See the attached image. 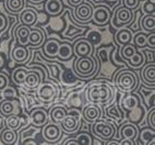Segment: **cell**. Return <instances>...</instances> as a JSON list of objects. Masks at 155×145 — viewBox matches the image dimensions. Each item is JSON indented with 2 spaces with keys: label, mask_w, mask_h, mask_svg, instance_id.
Masks as SVG:
<instances>
[{
  "label": "cell",
  "mask_w": 155,
  "mask_h": 145,
  "mask_svg": "<svg viewBox=\"0 0 155 145\" xmlns=\"http://www.w3.org/2000/svg\"><path fill=\"white\" fill-rule=\"evenodd\" d=\"M87 40H89L91 44H98L101 43V40H102V36H101L100 32H96V31H92L91 33L87 36Z\"/></svg>",
  "instance_id": "cell-45"
},
{
  "label": "cell",
  "mask_w": 155,
  "mask_h": 145,
  "mask_svg": "<svg viewBox=\"0 0 155 145\" xmlns=\"http://www.w3.org/2000/svg\"><path fill=\"white\" fill-rule=\"evenodd\" d=\"M154 50L155 48H143L141 51L142 53H143L144 57H145V61H147V63L150 62H154Z\"/></svg>",
  "instance_id": "cell-46"
},
{
  "label": "cell",
  "mask_w": 155,
  "mask_h": 145,
  "mask_svg": "<svg viewBox=\"0 0 155 145\" xmlns=\"http://www.w3.org/2000/svg\"><path fill=\"white\" fill-rule=\"evenodd\" d=\"M136 144L142 145H154L155 144V130L150 126L142 128L139 130L138 137L136 140Z\"/></svg>",
  "instance_id": "cell-21"
},
{
  "label": "cell",
  "mask_w": 155,
  "mask_h": 145,
  "mask_svg": "<svg viewBox=\"0 0 155 145\" xmlns=\"http://www.w3.org/2000/svg\"><path fill=\"white\" fill-rule=\"evenodd\" d=\"M73 48H72L71 43L69 42H60L58 48V54L57 58L60 61H69L73 57Z\"/></svg>",
  "instance_id": "cell-32"
},
{
  "label": "cell",
  "mask_w": 155,
  "mask_h": 145,
  "mask_svg": "<svg viewBox=\"0 0 155 145\" xmlns=\"http://www.w3.org/2000/svg\"><path fill=\"white\" fill-rule=\"evenodd\" d=\"M91 131L95 137L102 140L103 142L105 143L108 140L116 137L117 126L113 121H107L100 118L95 122L92 123Z\"/></svg>",
  "instance_id": "cell-5"
},
{
  "label": "cell",
  "mask_w": 155,
  "mask_h": 145,
  "mask_svg": "<svg viewBox=\"0 0 155 145\" xmlns=\"http://www.w3.org/2000/svg\"><path fill=\"white\" fill-rule=\"evenodd\" d=\"M60 126L62 129V132L68 134L77 133L82 126V121H81V113L77 109H71V111H68L67 115L61 121Z\"/></svg>",
  "instance_id": "cell-8"
},
{
  "label": "cell",
  "mask_w": 155,
  "mask_h": 145,
  "mask_svg": "<svg viewBox=\"0 0 155 145\" xmlns=\"http://www.w3.org/2000/svg\"><path fill=\"white\" fill-rule=\"evenodd\" d=\"M8 18L3 13H0V34L5 32L8 28Z\"/></svg>",
  "instance_id": "cell-48"
},
{
  "label": "cell",
  "mask_w": 155,
  "mask_h": 145,
  "mask_svg": "<svg viewBox=\"0 0 155 145\" xmlns=\"http://www.w3.org/2000/svg\"><path fill=\"white\" fill-rule=\"evenodd\" d=\"M60 95L59 86L54 81L43 80L35 89V97L43 104H50Z\"/></svg>",
  "instance_id": "cell-4"
},
{
  "label": "cell",
  "mask_w": 155,
  "mask_h": 145,
  "mask_svg": "<svg viewBox=\"0 0 155 145\" xmlns=\"http://www.w3.org/2000/svg\"><path fill=\"white\" fill-rule=\"evenodd\" d=\"M0 143L5 145H13L18 143V133L17 131L11 129H1L0 131Z\"/></svg>",
  "instance_id": "cell-30"
},
{
  "label": "cell",
  "mask_w": 155,
  "mask_h": 145,
  "mask_svg": "<svg viewBox=\"0 0 155 145\" xmlns=\"http://www.w3.org/2000/svg\"><path fill=\"white\" fill-rule=\"evenodd\" d=\"M1 95H2L3 98H14L17 97L18 94H17V90L14 89L13 87H10V85H9L6 89L1 92Z\"/></svg>",
  "instance_id": "cell-47"
},
{
  "label": "cell",
  "mask_w": 155,
  "mask_h": 145,
  "mask_svg": "<svg viewBox=\"0 0 155 145\" xmlns=\"http://www.w3.org/2000/svg\"><path fill=\"white\" fill-rule=\"evenodd\" d=\"M75 139H77V141L79 142V144H82V145L93 144V137H92L91 134L87 133V132H80V133L75 136Z\"/></svg>",
  "instance_id": "cell-40"
},
{
  "label": "cell",
  "mask_w": 155,
  "mask_h": 145,
  "mask_svg": "<svg viewBox=\"0 0 155 145\" xmlns=\"http://www.w3.org/2000/svg\"><path fill=\"white\" fill-rule=\"evenodd\" d=\"M133 144H136V142L129 139H120L119 141V145H133Z\"/></svg>",
  "instance_id": "cell-53"
},
{
  "label": "cell",
  "mask_w": 155,
  "mask_h": 145,
  "mask_svg": "<svg viewBox=\"0 0 155 145\" xmlns=\"http://www.w3.org/2000/svg\"><path fill=\"white\" fill-rule=\"evenodd\" d=\"M72 48H73V54H74L77 57H82V56L86 55H92L93 54V44H91L87 39H78L73 45H72Z\"/></svg>",
  "instance_id": "cell-17"
},
{
  "label": "cell",
  "mask_w": 155,
  "mask_h": 145,
  "mask_svg": "<svg viewBox=\"0 0 155 145\" xmlns=\"http://www.w3.org/2000/svg\"><path fill=\"white\" fill-rule=\"evenodd\" d=\"M82 85L79 87H77L75 89L71 90L68 97L66 99V108L68 109H80L83 108V106L85 104V98H84V92H81L80 89L82 88Z\"/></svg>",
  "instance_id": "cell-15"
},
{
  "label": "cell",
  "mask_w": 155,
  "mask_h": 145,
  "mask_svg": "<svg viewBox=\"0 0 155 145\" xmlns=\"http://www.w3.org/2000/svg\"><path fill=\"white\" fill-rule=\"evenodd\" d=\"M86 102L96 104H108L116 96V89L111 84L105 80H94L86 85L84 89Z\"/></svg>",
  "instance_id": "cell-1"
},
{
  "label": "cell",
  "mask_w": 155,
  "mask_h": 145,
  "mask_svg": "<svg viewBox=\"0 0 155 145\" xmlns=\"http://www.w3.org/2000/svg\"><path fill=\"white\" fill-rule=\"evenodd\" d=\"M10 57L17 64H24L30 59V50L28 46L17 44L10 52Z\"/></svg>",
  "instance_id": "cell-19"
},
{
  "label": "cell",
  "mask_w": 155,
  "mask_h": 145,
  "mask_svg": "<svg viewBox=\"0 0 155 145\" xmlns=\"http://www.w3.org/2000/svg\"><path fill=\"white\" fill-rule=\"evenodd\" d=\"M141 92H142V96H143L144 98V101H145V103H147V107L149 109L153 108V107H155V92L154 90H152L151 91V94H150V87H149V91H145V89L144 88H142L141 89Z\"/></svg>",
  "instance_id": "cell-39"
},
{
  "label": "cell",
  "mask_w": 155,
  "mask_h": 145,
  "mask_svg": "<svg viewBox=\"0 0 155 145\" xmlns=\"http://www.w3.org/2000/svg\"><path fill=\"white\" fill-rule=\"evenodd\" d=\"M142 12L143 14H149V13H155V5L152 2H150L149 0H147L142 6Z\"/></svg>",
  "instance_id": "cell-44"
},
{
  "label": "cell",
  "mask_w": 155,
  "mask_h": 145,
  "mask_svg": "<svg viewBox=\"0 0 155 145\" xmlns=\"http://www.w3.org/2000/svg\"><path fill=\"white\" fill-rule=\"evenodd\" d=\"M132 43L136 48H143L147 46V34L144 32H139V33L134 34L132 37Z\"/></svg>",
  "instance_id": "cell-38"
},
{
  "label": "cell",
  "mask_w": 155,
  "mask_h": 145,
  "mask_svg": "<svg viewBox=\"0 0 155 145\" xmlns=\"http://www.w3.org/2000/svg\"><path fill=\"white\" fill-rule=\"evenodd\" d=\"M111 18V10L107 5H97L93 9V16H92V21L97 25V27H104L107 25L110 21Z\"/></svg>",
  "instance_id": "cell-13"
},
{
  "label": "cell",
  "mask_w": 155,
  "mask_h": 145,
  "mask_svg": "<svg viewBox=\"0 0 155 145\" xmlns=\"http://www.w3.org/2000/svg\"><path fill=\"white\" fill-rule=\"evenodd\" d=\"M132 37H133V32L129 28H121L118 29L116 33H115V42L117 44H119L120 46L122 45H126L128 43L132 42Z\"/></svg>",
  "instance_id": "cell-29"
},
{
  "label": "cell",
  "mask_w": 155,
  "mask_h": 145,
  "mask_svg": "<svg viewBox=\"0 0 155 145\" xmlns=\"http://www.w3.org/2000/svg\"><path fill=\"white\" fill-rule=\"evenodd\" d=\"M2 126H3V120L2 119H0V130L2 129Z\"/></svg>",
  "instance_id": "cell-56"
},
{
  "label": "cell",
  "mask_w": 155,
  "mask_h": 145,
  "mask_svg": "<svg viewBox=\"0 0 155 145\" xmlns=\"http://www.w3.org/2000/svg\"><path fill=\"white\" fill-rule=\"evenodd\" d=\"M21 99L14 98H3L0 100V117L7 118L11 115H20L22 111Z\"/></svg>",
  "instance_id": "cell-9"
},
{
  "label": "cell",
  "mask_w": 155,
  "mask_h": 145,
  "mask_svg": "<svg viewBox=\"0 0 155 145\" xmlns=\"http://www.w3.org/2000/svg\"><path fill=\"white\" fill-rule=\"evenodd\" d=\"M13 33L18 44L22 45V46H28V36L31 33V27L19 24L15 27Z\"/></svg>",
  "instance_id": "cell-23"
},
{
  "label": "cell",
  "mask_w": 155,
  "mask_h": 145,
  "mask_svg": "<svg viewBox=\"0 0 155 145\" xmlns=\"http://www.w3.org/2000/svg\"><path fill=\"white\" fill-rule=\"evenodd\" d=\"M44 9L48 16L57 17V16H60L64 11V2L61 0H46Z\"/></svg>",
  "instance_id": "cell-26"
},
{
  "label": "cell",
  "mask_w": 155,
  "mask_h": 145,
  "mask_svg": "<svg viewBox=\"0 0 155 145\" xmlns=\"http://www.w3.org/2000/svg\"><path fill=\"white\" fill-rule=\"evenodd\" d=\"M147 126L152 128L155 130V107L151 108L147 115Z\"/></svg>",
  "instance_id": "cell-43"
},
{
  "label": "cell",
  "mask_w": 155,
  "mask_h": 145,
  "mask_svg": "<svg viewBox=\"0 0 155 145\" xmlns=\"http://www.w3.org/2000/svg\"><path fill=\"white\" fill-rule=\"evenodd\" d=\"M31 2H34V3H41V2H43L44 0H30Z\"/></svg>",
  "instance_id": "cell-55"
},
{
  "label": "cell",
  "mask_w": 155,
  "mask_h": 145,
  "mask_svg": "<svg viewBox=\"0 0 155 145\" xmlns=\"http://www.w3.org/2000/svg\"><path fill=\"white\" fill-rule=\"evenodd\" d=\"M101 63L98 59L95 58L94 56L92 55H86L82 56V57H77L73 62V72L74 74L80 77V78H91L93 76H95L100 69Z\"/></svg>",
  "instance_id": "cell-2"
},
{
  "label": "cell",
  "mask_w": 155,
  "mask_h": 145,
  "mask_svg": "<svg viewBox=\"0 0 155 145\" xmlns=\"http://www.w3.org/2000/svg\"><path fill=\"white\" fill-rule=\"evenodd\" d=\"M118 131H119V140L129 139L136 142L139 134V128L132 121H127V122H124V124L120 126Z\"/></svg>",
  "instance_id": "cell-20"
},
{
  "label": "cell",
  "mask_w": 155,
  "mask_h": 145,
  "mask_svg": "<svg viewBox=\"0 0 155 145\" xmlns=\"http://www.w3.org/2000/svg\"><path fill=\"white\" fill-rule=\"evenodd\" d=\"M140 1H144V0H140Z\"/></svg>",
  "instance_id": "cell-59"
},
{
  "label": "cell",
  "mask_w": 155,
  "mask_h": 145,
  "mask_svg": "<svg viewBox=\"0 0 155 145\" xmlns=\"http://www.w3.org/2000/svg\"><path fill=\"white\" fill-rule=\"evenodd\" d=\"M127 63L132 68H141L145 64V57H144L143 53H142L141 51H138L130 59H128Z\"/></svg>",
  "instance_id": "cell-37"
},
{
  "label": "cell",
  "mask_w": 155,
  "mask_h": 145,
  "mask_svg": "<svg viewBox=\"0 0 155 145\" xmlns=\"http://www.w3.org/2000/svg\"><path fill=\"white\" fill-rule=\"evenodd\" d=\"M62 144H64V145H71V144L72 145H80L75 137H68L66 141H64V142H62Z\"/></svg>",
  "instance_id": "cell-52"
},
{
  "label": "cell",
  "mask_w": 155,
  "mask_h": 145,
  "mask_svg": "<svg viewBox=\"0 0 155 145\" xmlns=\"http://www.w3.org/2000/svg\"><path fill=\"white\" fill-rule=\"evenodd\" d=\"M31 123L35 128H43L46 123L49 121V115L48 111L45 108L37 107V108H32L30 110V115H28Z\"/></svg>",
  "instance_id": "cell-16"
},
{
  "label": "cell",
  "mask_w": 155,
  "mask_h": 145,
  "mask_svg": "<svg viewBox=\"0 0 155 145\" xmlns=\"http://www.w3.org/2000/svg\"><path fill=\"white\" fill-rule=\"evenodd\" d=\"M106 115L108 118H110L111 120L118 121V122H121L125 118V113L120 109L119 104L116 102H113L110 106H108L106 108Z\"/></svg>",
  "instance_id": "cell-33"
},
{
  "label": "cell",
  "mask_w": 155,
  "mask_h": 145,
  "mask_svg": "<svg viewBox=\"0 0 155 145\" xmlns=\"http://www.w3.org/2000/svg\"><path fill=\"white\" fill-rule=\"evenodd\" d=\"M10 85V77L6 72H0V94Z\"/></svg>",
  "instance_id": "cell-41"
},
{
  "label": "cell",
  "mask_w": 155,
  "mask_h": 145,
  "mask_svg": "<svg viewBox=\"0 0 155 145\" xmlns=\"http://www.w3.org/2000/svg\"><path fill=\"white\" fill-rule=\"evenodd\" d=\"M46 41V34L41 28H31L28 45L32 48H41Z\"/></svg>",
  "instance_id": "cell-24"
},
{
  "label": "cell",
  "mask_w": 155,
  "mask_h": 145,
  "mask_svg": "<svg viewBox=\"0 0 155 145\" xmlns=\"http://www.w3.org/2000/svg\"><path fill=\"white\" fill-rule=\"evenodd\" d=\"M3 65H5V58L2 55H0V68H2Z\"/></svg>",
  "instance_id": "cell-54"
},
{
  "label": "cell",
  "mask_w": 155,
  "mask_h": 145,
  "mask_svg": "<svg viewBox=\"0 0 155 145\" xmlns=\"http://www.w3.org/2000/svg\"><path fill=\"white\" fill-rule=\"evenodd\" d=\"M84 1H86V0H64L67 6L71 7V8H74V7L79 6L81 3H83Z\"/></svg>",
  "instance_id": "cell-50"
},
{
  "label": "cell",
  "mask_w": 155,
  "mask_h": 145,
  "mask_svg": "<svg viewBox=\"0 0 155 145\" xmlns=\"http://www.w3.org/2000/svg\"><path fill=\"white\" fill-rule=\"evenodd\" d=\"M5 124H6V128L19 131L23 126V118L20 115H11L5 118Z\"/></svg>",
  "instance_id": "cell-34"
},
{
  "label": "cell",
  "mask_w": 155,
  "mask_h": 145,
  "mask_svg": "<svg viewBox=\"0 0 155 145\" xmlns=\"http://www.w3.org/2000/svg\"><path fill=\"white\" fill-rule=\"evenodd\" d=\"M119 107L124 112L130 113L141 107V97L134 91L124 92L119 99Z\"/></svg>",
  "instance_id": "cell-10"
},
{
  "label": "cell",
  "mask_w": 155,
  "mask_h": 145,
  "mask_svg": "<svg viewBox=\"0 0 155 145\" xmlns=\"http://www.w3.org/2000/svg\"><path fill=\"white\" fill-rule=\"evenodd\" d=\"M68 113V109L62 104H55L53 108L50 109L48 112L49 119L51 120V122H55L57 124H60L61 121L64 120V118Z\"/></svg>",
  "instance_id": "cell-27"
},
{
  "label": "cell",
  "mask_w": 155,
  "mask_h": 145,
  "mask_svg": "<svg viewBox=\"0 0 155 145\" xmlns=\"http://www.w3.org/2000/svg\"><path fill=\"white\" fill-rule=\"evenodd\" d=\"M140 28L142 29V32L144 33H151L155 32V13L143 14L140 20Z\"/></svg>",
  "instance_id": "cell-28"
},
{
  "label": "cell",
  "mask_w": 155,
  "mask_h": 145,
  "mask_svg": "<svg viewBox=\"0 0 155 145\" xmlns=\"http://www.w3.org/2000/svg\"><path fill=\"white\" fill-rule=\"evenodd\" d=\"M28 68V74L25 75L22 85L19 87H22L23 89L28 90V91H35L38 85L43 80H45V72L37 66H30Z\"/></svg>",
  "instance_id": "cell-7"
},
{
  "label": "cell",
  "mask_w": 155,
  "mask_h": 145,
  "mask_svg": "<svg viewBox=\"0 0 155 145\" xmlns=\"http://www.w3.org/2000/svg\"><path fill=\"white\" fill-rule=\"evenodd\" d=\"M102 108L100 104L96 103L87 102V104H84L81 112V118L85 121L87 124H92L93 122L102 118Z\"/></svg>",
  "instance_id": "cell-14"
},
{
  "label": "cell",
  "mask_w": 155,
  "mask_h": 145,
  "mask_svg": "<svg viewBox=\"0 0 155 145\" xmlns=\"http://www.w3.org/2000/svg\"><path fill=\"white\" fill-rule=\"evenodd\" d=\"M20 143H21V144H24V145H26V144H32V145L38 144V143H37V141H36V140H34L33 137H25V139H23Z\"/></svg>",
  "instance_id": "cell-51"
},
{
  "label": "cell",
  "mask_w": 155,
  "mask_h": 145,
  "mask_svg": "<svg viewBox=\"0 0 155 145\" xmlns=\"http://www.w3.org/2000/svg\"><path fill=\"white\" fill-rule=\"evenodd\" d=\"M5 7L9 13L15 16L26 8V0H5Z\"/></svg>",
  "instance_id": "cell-31"
},
{
  "label": "cell",
  "mask_w": 155,
  "mask_h": 145,
  "mask_svg": "<svg viewBox=\"0 0 155 145\" xmlns=\"http://www.w3.org/2000/svg\"><path fill=\"white\" fill-rule=\"evenodd\" d=\"M140 77L144 85L155 87V62H150L142 66Z\"/></svg>",
  "instance_id": "cell-18"
},
{
  "label": "cell",
  "mask_w": 155,
  "mask_h": 145,
  "mask_svg": "<svg viewBox=\"0 0 155 145\" xmlns=\"http://www.w3.org/2000/svg\"><path fill=\"white\" fill-rule=\"evenodd\" d=\"M106 1H116V0H106Z\"/></svg>",
  "instance_id": "cell-57"
},
{
  "label": "cell",
  "mask_w": 155,
  "mask_h": 145,
  "mask_svg": "<svg viewBox=\"0 0 155 145\" xmlns=\"http://www.w3.org/2000/svg\"><path fill=\"white\" fill-rule=\"evenodd\" d=\"M140 0H122V6L134 11L140 7Z\"/></svg>",
  "instance_id": "cell-42"
},
{
  "label": "cell",
  "mask_w": 155,
  "mask_h": 145,
  "mask_svg": "<svg viewBox=\"0 0 155 145\" xmlns=\"http://www.w3.org/2000/svg\"><path fill=\"white\" fill-rule=\"evenodd\" d=\"M42 135H43V139L46 142L50 143V144H56L62 137V129H61L60 124H57L55 122H49L48 121L43 126Z\"/></svg>",
  "instance_id": "cell-12"
},
{
  "label": "cell",
  "mask_w": 155,
  "mask_h": 145,
  "mask_svg": "<svg viewBox=\"0 0 155 145\" xmlns=\"http://www.w3.org/2000/svg\"><path fill=\"white\" fill-rule=\"evenodd\" d=\"M59 44L60 42L56 39L46 40L43 44V55L47 59H56L58 54Z\"/></svg>",
  "instance_id": "cell-22"
},
{
  "label": "cell",
  "mask_w": 155,
  "mask_h": 145,
  "mask_svg": "<svg viewBox=\"0 0 155 145\" xmlns=\"http://www.w3.org/2000/svg\"><path fill=\"white\" fill-rule=\"evenodd\" d=\"M114 84L120 92L136 91L140 84L138 74L131 68H124L114 76Z\"/></svg>",
  "instance_id": "cell-3"
},
{
  "label": "cell",
  "mask_w": 155,
  "mask_h": 145,
  "mask_svg": "<svg viewBox=\"0 0 155 145\" xmlns=\"http://www.w3.org/2000/svg\"><path fill=\"white\" fill-rule=\"evenodd\" d=\"M19 14V20L21 24L28 25V27H34L38 19V14L33 8H24Z\"/></svg>",
  "instance_id": "cell-25"
},
{
  "label": "cell",
  "mask_w": 155,
  "mask_h": 145,
  "mask_svg": "<svg viewBox=\"0 0 155 145\" xmlns=\"http://www.w3.org/2000/svg\"><path fill=\"white\" fill-rule=\"evenodd\" d=\"M28 67H24V66L15 67L11 74L12 81H13L17 86H21L23 80H24V78H25V75L28 74Z\"/></svg>",
  "instance_id": "cell-35"
},
{
  "label": "cell",
  "mask_w": 155,
  "mask_h": 145,
  "mask_svg": "<svg viewBox=\"0 0 155 145\" xmlns=\"http://www.w3.org/2000/svg\"><path fill=\"white\" fill-rule=\"evenodd\" d=\"M0 1H5V0H0Z\"/></svg>",
  "instance_id": "cell-58"
},
{
  "label": "cell",
  "mask_w": 155,
  "mask_h": 145,
  "mask_svg": "<svg viewBox=\"0 0 155 145\" xmlns=\"http://www.w3.org/2000/svg\"><path fill=\"white\" fill-rule=\"evenodd\" d=\"M134 19H136L134 12L121 5V6L117 7L114 10V12H111V18L109 22L111 23V27L114 29L118 30V29L131 25L134 22Z\"/></svg>",
  "instance_id": "cell-6"
},
{
  "label": "cell",
  "mask_w": 155,
  "mask_h": 145,
  "mask_svg": "<svg viewBox=\"0 0 155 145\" xmlns=\"http://www.w3.org/2000/svg\"><path fill=\"white\" fill-rule=\"evenodd\" d=\"M138 52L137 48L132 43H128L126 45H122L120 48V57H121L124 61L127 62L128 59H130L134 54Z\"/></svg>",
  "instance_id": "cell-36"
},
{
  "label": "cell",
  "mask_w": 155,
  "mask_h": 145,
  "mask_svg": "<svg viewBox=\"0 0 155 145\" xmlns=\"http://www.w3.org/2000/svg\"><path fill=\"white\" fill-rule=\"evenodd\" d=\"M73 11V19L80 24H85L92 21V16H93V9L94 6L89 1H84L79 6L74 7Z\"/></svg>",
  "instance_id": "cell-11"
},
{
  "label": "cell",
  "mask_w": 155,
  "mask_h": 145,
  "mask_svg": "<svg viewBox=\"0 0 155 145\" xmlns=\"http://www.w3.org/2000/svg\"><path fill=\"white\" fill-rule=\"evenodd\" d=\"M147 46L150 48H155V32H151L147 35Z\"/></svg>",
  "instance_id": "cell-49"
}]
</instances>
